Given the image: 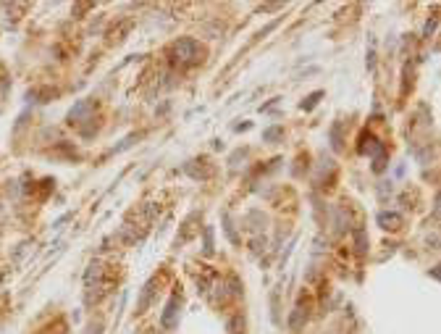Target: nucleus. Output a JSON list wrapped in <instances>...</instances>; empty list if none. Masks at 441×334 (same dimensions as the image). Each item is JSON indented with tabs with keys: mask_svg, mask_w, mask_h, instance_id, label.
I'll list each match as a JSON object with an SVG mask.
<instances>
[{
	"mask_svg": "<svg viewBox=\"0 0 441 334\" xmlns=\"http://www.w3.org/2000/svg\"><path fill=\"white\" fill-rule=\"evenodd\" d=\"M173 53H176V58L184 61V63H197V61H202L205 48H202L197 40L184 37V40H179L176 45H173Z\"/></svg>",
	"mask_w": 441,
	"mask_h": 334,
	"instance_id": "nucleus-1",
	"label": "nucleus"
},
{
	"mask_svg": "<svg viewBox=\"0 0 441 334\" xmlns=\"http://www.w3.org/2000/svg\"><path fill=\"white\" fill-rule=\"evenodd\" d=\"M378 224L384 229H399L402 226V216L399 213H378Z\"/></svg>",
	"mask_w": 441,
	"mask_h": 334,
	"instance_id": "nucleus-2",
	"label": "nucleus"
},
{
	"mask_svg": "<svg viewBox=\"0 0 441 334\" xmlns=\"http://www.w3.org/2000/svg\"><path fill=\"white\" fill-rule=\"evenodd\" d=\"M173 310H176V297H171V303L166 308V316H163V324L166 326H173Z\"/></svg>",
	"mask_w": 441,
	"mask_h": 334,
	"instance_id": "nucleus-3",
	"label": "nucleus"
},
{
	"mask_svg": "<svg viewBox=\"0 0 441 334\" xmlns=\"http://www.w3.org/2000/svg\"><path fill=\"white\" fill-rule=\"evenodd\" d=\"M320 95H323V92H312V95L307 98V103H302V108H312V106L318 103V98H320Z\"/></svg>",
	"mask_w": 441,
	"mask_h": 334,
	"instance_id": "nucleus-4",
	"label": "nucleus"
},
{
	"mask_svg": "<svg viewBox=\"0 0 441 334\" xmlns=\"http://www.w3.org/2000/svg\"><path fill=\"white\" fill-rule=\"evenodd\" d=\"M289 324H292V329H299V324H302V310H297V313L292 316V321H289Z\"/></svg>",
	"mask_w": 441,
	"mask_h": 334,
	"instance_id": "nucleus-5",
	"label": "nucleus"
},
{
	"mask_svg": "<svg viewBox=\"0 0 441 334\" xmlns=\"http://www.w3.org/2000/svg\"><path fill=\"white\" fill-rule=\"evenodd\" d=\"M357 250H365V234L357 232Z\"/></svg>",
	"mask_w": 441,
	"mask_h": 334,
	"instance_id": "nucleus-6",
	"label": "nucleus"
},
{
	"mask_svg": "<svg viewBox=\"0 0 441 334\" xmlns=\"http://www.w3.org/2000/svg\"><path fill=\"white\" fill-rule=\"evenodd\" d=\"M278 134H281V129H268V132H265V140H276Z\"/></svg>",
	"mask_w": 441,
	"mask_h": 334,
	"instance_id": "nucleus-7",
	"label": "nucleus"
}]
</instances>
